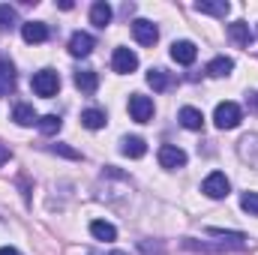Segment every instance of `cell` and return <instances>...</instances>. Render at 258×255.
<instances>
[{"mask_svg": "<svg viewBox=\"0 0 258 255\" xmlns=\"http://www.w3.org/2000/svg\"><path fill=\"white\" fill-rule=\"evenodd\" d=\"M210 237H219V243H204L195 237H183L180 246L189 252H243L246 249V234L240 231H222V228H207Z\"/></svg>", "mask_w": 258, "mask_h": 255, "instance_id": "obj_1", "label": "cell"}, {"mask_svg": "<svg viewBox=\"0 0 258 255\" xmlns=\"http://www.w3.org/2000/svg\"><path fill=\"white\" fill-rule=\"evenodd\" d=\"M33 93L36 96H42V99H51V96H57V90H60V75L54 72V69H39V72H33Z\"/></svg>", "mask_w": 258, "mask_h": 255, "instance_id": "obj_2", "label": "cell"}, {"mask_svg": "<svg viewBox=\"0 0 258 255\" xmlns=\"http://www.w3.org/2000/svg\"><path fill=\"white\" fill-rule=\"evenodd\" d=\"M240 120H243V111H240L237 102H219L216 111H213V123L219 129H237Z\"/></svg>", "mask_w": 258, "mask_h": 255, "instance_id": "obj_3", "label": "cell"}, {"mask_svg": "<svg viewBox=\"0 0 258 255\" xmlns=\"http://www.w3.org/2000/svg\"><path fill=\"white\" fill-rule=\"evenodd\" d=\"M201 192H204L207 198L219 201V198H225V195L231 192V183H228V177H225L222 171H213V174H207V177H204V183H201Z\"/></svg>", "mask_w": 258, "mask_h": 255, "instance_id": "obj_4", "label": "cell"}, {"mask_svg": "<svg viewBox=\"0 0 258 255\" xmlns=\"http://www.w3.org/2000/svg\"><path fill=\"white\" fill-rule=\"evenodd\" d=\"M129 117L135 123H147L153 117V99L144 96V93H132L129 96Z\"/></svg>", "mask_w": 258, "mask_h": 255, "instance_id": "obj_5", "label": "cell"}, {"mask_svg": "<svg viewBox=\"0 0 258 255\" xmlns=\"http://www.w3.org/2000/svg\"><path fill=\"white\" fill-rule=\"evenodd\" d=\"M132 36H135L138 45H156L159 27H156L153 21H147V18H135V21H132Z\"/></svg>", "mask_w": 258, "mask_h": 255, "instance_id": "obj_6", "label": "cell"}, {"mask_svg": "<svg viewBox=\"0 0 258 255\" xmlns=\"http://www.w3.org/2000/svg\"><path fill=\"white\" fill-rule=\"evenodd\" d=\"M156 156H159V165H162V168H168V171H177V168H183V165H186V153H183L177 144H162Z\"/></svg>", "mask_w": 258, "mask_h": 255, "instance_id": "obj_7", "label": "cell"}, {"mask_svg": "<svg viewBox=\"0 0 258 255\" xmlns=\"http://www.w3.org/2000/svg\"><path fill=\"white\" fill-rule=\"evenodd\" d=\"M111 69H114L117 75L135 72V69H138V54H135L132 48H114V54H111Z\"/></svg>", "mask_w": 258, "mask_h": 255, "instance_id": "obj_8", "label": "cell"}, {"mask_svg": "<svg viewBox=\"0 0 258 255\" xmlns=\"http://www.w3.org/2000/svg\"><path fill=\"white\" fill-rule=\"evenodd\" d=\"M93 48H96V39H93L90 33L75 30V33L69 36V54H72V57H87Z\"/></svg>", "mask_w": 258, "mask_h": 255, "instance_id": "obj_9", "label": "cell"}, {"mask_svg": "<svg viewBox=\"0 0 258 255\" xmlns=\"http://www.w3.org/2000/svg\"><path fill=\"white\" fill-rule=\"evenodd\" d=\"M237 153H240V159H243L246 165L258 168V135L255 132H249V135H243V138L237 141Z\"/></svg>", "mask_w": 258, "mask_h": 255, "instance_id": "obj_10", "label": "cell"}, {"mask_svg": "<svg viewBox=\"0 0 258 255\" xmlns=\"http://www.w3.org/2000/svg\"><path fill=\"white\" fill-rule=\"evenodd\" d=\"M195 57H198V48H195V42H189V39H180V42L171 45V60L174 63L189 66V63H195Z\"/></svg>", "mask_w": 258, "mask_h": 255, "instance_id": "obj_11", "label": "cell"}, {"mask_svg": "<svg viewBox=\"0 0 258 255\" xmlns=\"http://www.w3.org/2000/svg\"><path fill=\"white\" fill-rule=\"evenodd\" d=\"M21 36H24V42L39 45V42L48 39V24H42V21H24L21 24Z\"/></svg>", "mask_w": 258, "mask_h": 255, "instance_id": "obj_12", "label": "cell"}, {"mask_svg": "<svg viewBox=\"0 0 258 255\" xmlns=\"http://www.w3.org/2000/svg\"><path fill=\"white\" fill-rule=\"evenodd\" d=\"M228 36H231V42L240 45V48H249V42H252V30H249L246 21H231V24H228Z\"/></svg>", "mask_w": 258, "mask_h": 255, "instance_id": "obj_13", "label": "cell"}, {"mask_svg": "<svg viewBox=\"0 0 258 255\" xmlns=\"http://www.w3.org/2000/svg\"><path fill=\"white\" fill-rule=\"evenodd\" d=\"M228 0H198L195 3V12H201V15H216V18H225L228 15Z\"/></svg>", "mask_w": 258, "mask_h": 255, "instance_id": "obj_14", "label": "cell"}, {"mask_svg": "<svg viewBox=\"0 0 258 255\" xmlns=\"http://www.w3.org/2000/svg\"><path fill=\"white\" fill-rule=\"evenodd\" d=\"M120 153L129 156V159H141V156L147 153V144H144V138H138V135H126V138L120 141Z\"/></svg>", "mask_w": 258, "mask_h": 255, "instance_id": "obj_15", "label": "cell"}, {"mask_svg": "<svg viewBox=\"0 0 258 255\" xmlns=\"http://www.w3.org/2000/svg\"><path fill=\"white\" fill-rule=\"evenodd\" d=\"M75 87H78L81 93H96L99 75H96L93 69H78V72H75Z\"/></svg>", "mask_w": 258, "mask_h": 255, "instance_id": "obj_16", "label": "cell"}, {"mask_svg": "<svg viewBox=\"0 0 258 255\" xmlns=\"http://www.w3.org/2000/svg\"><path fill=\"white\" fill-rule=\"evenodd\" d=\"M12 120H15L18 126H33V123H39V114L33 111V105L18 102V105L12 108Z\"/></svg>", "mask_w": 258, "mask_h": 255, "instance_id": "obj_17", "label": "cell"}, {"mask_svg": "<svg viewBox=\"0 0 258 255\" xmlns=\"http://www.w3.org/2000/svg\"><path fill=\"white\" fill-rule=\"evenodd\" d=\"M231 69H234V60L222 54V57H213V60L207 63L204 72H207L210 78H228V75H231Z\"/></svg>", "mask_w": 258, "mask_h": 255, "instance_id": "obj_18", "label": "cell"}, {"mask_svg": "<svg viewBox=\"0 0 258 255\" xmlns=\"http://www.w3.org/2000/svg\"><path fill=\"white\" fill-rule=\"evenodd\" d=\"M15 90V69L6 57H0V96H9Z\"/></svg>", "mask_w": 258, "mask_h": 255, "instance_id": "obj_19", "label": "cell"}, {"mask_svg": "<svg viewBox=\"0 0 258 255\" xmlns=\"http://www.w3.org/2000/svg\"><path fill=\"white\" fill-rule=\"evenodd\" d=\"M90 24H96V27H108L111 24V6L105 0H96L90 6Z\"/></svg>", "mask_w": 258, "mask_h": 255, "instance_id": "obj_20", "label": "cell"}, {"mask_svg": "<svg viewBox=\"0 0 258 255\" xmlns=\"http://www.w3.org/2000/svg\"><path fill=\"white\" fill-rule=\"evenodd\" d=\"M90 234H93L96 240H102V243H111V240H117V228H114L111 222H105V219H96V222H90Z\"/></svg>", "mask_w": 258, "mask_h": 255, "instance_id": "obj_21", "label": "cell"}, {"mask_svg": "<svg viewBox=\"0 0 258 255\" xmlns=\"http://www.w3.org/2000/svg\"><path fill=\"white\" fill-rule=\"evenodd\" d=\"M177 117H180V123H183V126L192 129V132H198V129L204 126V114H201V111H198L195 105H183Z\"/></svg>", "mask_w": 258, "mask_h": 255, "instance_id": "obj_22", "label": "cell"}, {"mask_svg": "<svg viewBox=\"0 0 258 255\" xmlns=\"http://www.w3.org/2000/svg\"><path fill=\"white\" fill-rule=\"evenodd\" d=\"M81 123L87 129H102L108 123V114H105L102 108H84V111H81Z\"/></svg>", "mask_w": 258, "mask_h": 255, "instance_id": "obj_23", "label": "cell"}, {"mask_svg": "<svg viewBox=\"0 0 258 255\" xmlns=\"http://www.w3.org/2000/svg\"><path fill=\"white\" fill-rule=\"evenodd\" d=\"M147 84L162 93V90H168V87L174 84V78H171V72H165V69H150V72H147Z\"/></svg>", "mask_w": 258, "mask_h": 255, "instance_id": "obj_24", "label": "cell"}, {"mask_svg": "<svg viewBox=\"0 0 258 255\" xmlns=\"http://www.w3.org/2000/svg\"><path fill=\"white\" fill-rule=\"evenodd\" d=\"M36 126H39V132H42V135H57V132H60V126H63V120H60L57 114H42Z\"/></svg>", "mask_w": 258, "mask_h": 255, "instance_id": "obj_25", "label": "cell"}, {"mask_svg": "<svg viewBox=\"0 0 258 255\" xmlns=\"http://www.w3.org/2000/svg\"><path fill=\"white\" fill-rule=\"evenodd\" d=\"M18 24V12L9 3H0V30H12Z\"/></svg>", "mask_w": 258, "mask_h": 255, "instance_id": "obj_26", "label": "cell"}, {"mask_svg": "<svg viewBox=\"0 0 258 255\" xmlns=\"http://www.w3.org/2000/svg\"><path fill=\"white\" fill-rule=\"evenodd\" d=\"M240 207H243L249 216H258V192H243V195H240Z\"/></svg>", "mask_w": 258, "mask_h": 255, "instance_id": "obj_27", "label": "cell"}, {"mask_svg": "<svg viewBox=\"0 0 258 255\" xmlns=\"http://www.w3.org/2000/svg\"><path fill=\"white\" fill-rule=\"evenodd\" d=\"M48 150L57 153V156H66V159H81V153L75 147H66V144H48Z\"/></svg>", "mask_w": 258, "mask_h": 255, "instance_id": "obj_28", "label": "cell"}, {"mask_svg": "<svg viewBox=\"0 0 258 255\" xmlns=\"http://www.w3.org/2000/svg\"><path fill=\"white\" fill-rule=\"evenodd\" d=\"M246 105H249V111L258 114V93H246Z\"/></svg>", "mask_w": 258, "mask_h": 255, "instance_id": "obj_29", "label": "cell"}, {"mask_svg": "<svg viewBox=\"0 0 258 255\" xmlns=\"http://www.w3.org/2000/svg\"><path fill=\"white\" fill-rule=\"evenodd\" d=\"M9 156H12V153H9V147H6V144H0V168L9 162Z\"/></svg>", "mask_w": 258, "mask_h": 255, "instance_id": "obj_30", "label": "cell"}, {"mask_svg": "<svg viewBox=\"0 0 258 255\" xmlns=\"http://www.w3.org/2000/svg\"><path fill=\"white\" fill-rule=\"evenodd\" d=\"M0 255H21V252H18L15 246H3V249H0Z\"/></svg>", "mask_w": 258, "mask_h": 255, "instance_id": "obj_31", "label": "cell"}, {"mask_svg": "<svg viewBox=\"0 0 258 255\" xmlns=\"http://www.w3.org/2000/svg\"><path fill=\"white\" fill-rule=\"evenodd\" d=\"M90 255H126V252H90Z\"/></svg>", "mask_w": 258, "mask_h": 255, "instance_id": "obj_32", "label": "cell"}]
</instances>
